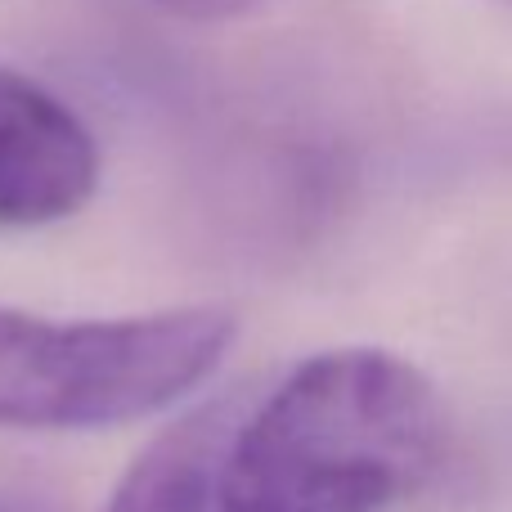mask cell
<instances>
[{
	"instance_id": "6da1fadb",
	"label": "cell",
	"mask_w": 512,
	"mask_h": 512,
	"mask_svg": "<svg viewBox=\"0 0 512 512\" xmlns=\"http://www.w3.org/2000/svg\"><path fill=\"white\" fill-rule=\"evenodd\" d=\"M441 445L445 409L414 364L324 351L234 427L221 512H382L432 477Z\"/></svg>"
},
{
	"instance_id": "277c9868",
	"label": "cell",
	"mask_w": 512,
	"mask_h": 512,
	"mask_svg": "<svg viewBox=\"0 0 512 512\" xmlns=\"http://www.w3.org/2000/svg\"><path fill=\"white\" fill-rule=\"evenodd\" d=\"M239 427L230 405H207L171 423L126 468L104 512H221V472Z\"/></svg>"
},
{
	"instance_id": "5b68a950",
	"label": "cell",
	"mask_w": 512,
	"mask_h": 512,
	"mask_svg": "<svg viewBox=\"0 0 512 512\" xmlns=\"http://www.w3.org/2000/svg\"><path fill=\"white\" fill-rule=\"evenodd\" d=\"M153 5L176 18H189V23H216V18H234L252 9L256 0H153Z\"/></svg>"
},
{
	"instance_id": "3957f363",
	"label": "cell",
	"mask_w": 512,
	"mask_h": 512,
	"mask_svg": "<svg viewBox=\"0 0 512 512\" xmlns=\"http://www.w3.org/2000/svg\"><path fill=\"white\" fill-rule=\"evenodd\" d=\"M99 185L90 126L41 81L0 68V230L68 221Z\"/></svg>"
},
{
	"instance_id": "7a4b0ae2",
	"label": "cell",
	"mask_w": 512,
	"mask_h": 512,
	"mask_svg": "<svg viewBox=\"0 0 512 512\" xmlns=\"http://www.w3.org/2000/svg\"><path fill=\"white\" fill-rule=\"evenodd\" d=\"M216 306L122 319H45L0 306V427L90 432L176 405L230 355Z\"/></svg>"
},
{
	"instance_id": "8992f818",
	"label": "cell",
	"mask_w": 512,
	"mask_h": 512,
	"mask_svg": "<svg viewBox=\"0 0 512 512\" xmlns=\"http://www.w3.org/2000/svg\"><path fill=\"white\" fill-rule=\"evenodd\" d=\"M0 512H23V508H14V504H5V499H0Z\"/></svg>"
}]
</instances>
